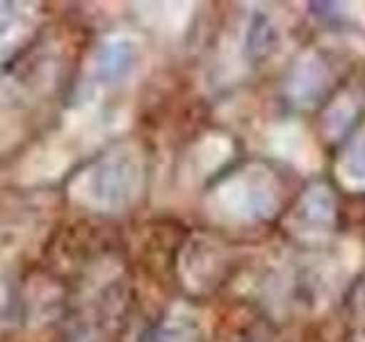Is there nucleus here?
<instances>
[{"mask_svg": "<svg viewBox=\"0 0 365 342\" xmlns=\"http://www.w3.org/2000/svg\"><path fill=\"white\" fill-rule=\"evenodd\" d=\"M345 176L354 182H365V135L359 137L345 153Z\"/></svg>", "mask_w": 365, "mask_h": 342, "instance_id": "nucleus-1", "label": "nucleus"}]
</instances>
